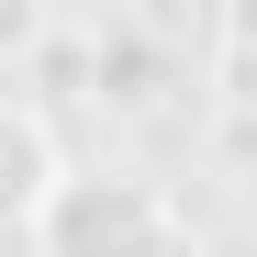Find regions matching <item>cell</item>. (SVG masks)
I'll list each match as a JSON object with an SVG mask.
<instances>
[{
    "label": "cell",
    "instance_id": "obj_1",
    "mask_svg": "<svg viewBox=\"0 0 257 257\" xmlns=\"http://www.w3.org/2000/svg\"><path fill=\"white\" fill-rule=\"evenodd\" d=\"M34 257H190V246H179V212L157 201V179L67 168V190L34 224Z\"/></svg>",
    "mask_w": 257,
    "mask_h": 257
},
{
    "label": "cell",
    "instance_id": "obj_2",
    "mask_svg": "<svg viewBox=\"0 0 257 257\" xmlns=\"http://www.w3.org/2000/svg\"><path fill=\"white\" fill-rule=\"evenodd\" d=\"M56 190H67V146H56V123L34 112L23 90H0V235H34Z\"/></svg>",
    "mask_w": 257,
    "mask_h": 257
},
{
    "label": "cell",
    "instance_id": "obj_3",
    "mask_svg": "<svg viewBox=\"0 0 257 257\" xmlns=\"http://www.w3.org/2000/svg\"><path fill=\"white\" fill-rule=\"evenodd\" d=\"M212 78H224V90L257 112V0H235V12L212 23Z\"/></svg>",
    "mask_w": 257,
    "mask_h": 257
}]
</instances>
